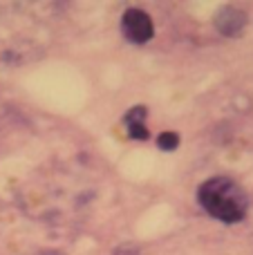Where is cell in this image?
<instances>
[{
    "instance_id": "obj_4",
    "label": "cell",
    "mask_w": 253,
    "mask_h": 255,
    "mask_svg": "<svg viewBox=\"0 0 253 255\" xmlns=\"http://www.w3.org/2000/svg\"><path fill=\"white\" fill-rule=\"evenodd\" d=\"M179 143V136L175 134V132H164V134L159 136V148L161 150H175Z\"/></svg>"
},
{
    "instance_id": "obj_2",
    "label": "cell",
    "mask_w": 253,
    "mask_h": 255,
    "mask_svg": "<svg viewBox=\"0 0 253 255\" xmlns=\"http://www.w3.org/2000/svg\"><path fill=\"white\" fill-rule=\"evenodd\" d=\"M121 31L124 36L130 40V43H148L155 34V25H152L150 16L141 9H128L121 18Z\"/></svg>"
},
{
    "instance_id": "obj_3",
    "label": "cell",
    "mask_w": 253,
    "mask_h": 255,
    "mask_svg": "<svg viewBox=\"0 0 253 255\" xmlns=\"http://www.w3.org/2000/svg\"><path fill=\"white\" fill-rule=\"evenodd\" d=\"M143 119H146V108H141V106L134 108V110L126 117V121H128V134L132 136V139H148V130H146V126H143Z\"/></svg>"
},
{
    "instance_id": "obj_1",
    "label": "cell",
    "mask_w": 253,
    "mask_h": 255,
    "mask_svg": "<svg viewBox=\"0 0 253 255\" xmlns=\"http://www.w3.org/2000/svg\"><path fill=\"white\" fill-rule=\"evenodd\" d=\"M197 202L211 217L236 224L242 222L249 211V197L245 188L229 177H211L197 188Z\"/></svg>"
}]
</instances>
